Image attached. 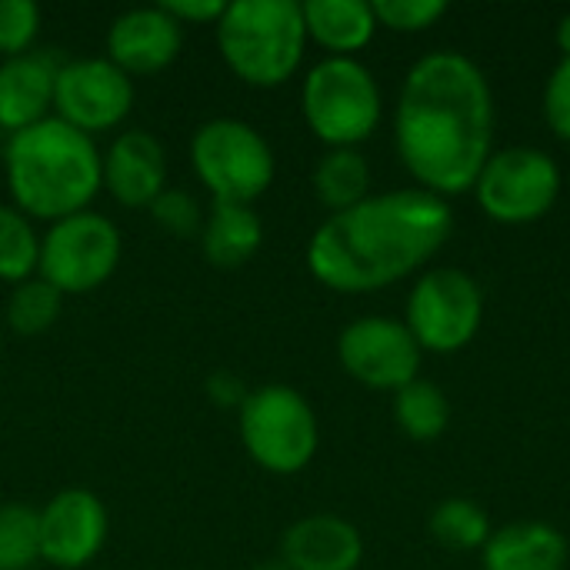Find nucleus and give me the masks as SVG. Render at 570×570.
Segmentation results:
<instances>
[{"label": "nucleus", "instance_id": "f257e3e1", "mask_svg": "<svg viewBox=\"0 0 570 570\" xmlns=\"http://www.w3.org/2000/svg\"><path fill=\"white\" fill-rule=\"evenodd\" d=\"M494 90L461 50H431L404 73L394 107V150L414 184L434 197H461L494 154Z\"/></svg>", "mask_w": 570, "mask_h": 570}, {"label": "nucleus", "instance_id": "f03ea898", "mask_svg": "<svg viewBox=\"0 0 570 570\" xmlns=\"http://www.w3.org/2000/svg\"><path fill=\"white\" fill-rule=\"evenodd\" d=\"M451 234V200L421 187H401L331 214L311 234L304 257L321 287L334 294H374L424 274Z\"/></svg>", "mask_w": 570, "mask_h": 570}, {"label": "nucleus", "instance_id": "7ed1b4c3", "mask_svg": "<svg viewBox=\"0 0 570 570\" xmlns=\"http://www.w3.org/2000/svg\"><path fill=\"white\" fill-rule=\"evenodd\" d=\"M3 177L20 214L57 224L90 210L104 187V154L97 150L94 137L57 117H47L7 137Z\"/></svg>", "mask_w": 570, "mask_h": 570}, {"label": "nucleus", "instance_id": "20e7f679", "mask_svg": "<svg viewBox=\"0 0 570 570\" xmlns=\"http://www.w3.org/2000/svg\"><path fill=\"white\" fill-rule=\"evenodd\" d=\"M227 70L257 90L284 87L304 63L307 27L297 0H234L214 23Z\"/></svg>", "mask_w": 570, "mask_h": 570}, {"label": "nucleus", "instance_id": "39448f33", "mask_svg": "<svg viewBox=\"0 0 570 570\" xmlns=\"http://www.w3.org/2000/svg\"><path fill=\"white\" fill-rule=\"evenodd\" d=\"M301 114L327 150H357L384 120V94L357 57H324L301 83Z\"/></svg>", "mask_w": 570, "mask_h": 570}, {"label": "nucleus", "instance_id": "423d86ee", "mask_svg": "<svg viewBox=\"0 0 570 570\" xmlns=\"http://www.w3.org/2000/svg\"><path fill=\"white\" fill-rule=\"evenodd\" d=\"M247 458L267 474H301L321 448V421L311 401L287 384L254 387L237 407Z\"/></svg>", "mask_w": 570, "mask_h": 570}, {"label": "nucleus", "instance_id": "0eeeda50", "mask_svg": "<svg viewBox=\"0 0 570 570\" xmlns=\"http://www.w3.org/2000/svg\"><path fill=\"white\" fill-rule=\"evenodd\" d=\"M190 167L217 204H250L264 197L277 177L267 137L237 117H214L190 137Z\"/></svg>", "mask_w": 570, "mask_h": 570}, {"label": "nucleus", "instance_id": "6e6552de", "mask_svg": "<svg viewBox=\"0 0 570 570\" xmlns=\"http://www.w3.org/2000/svg\"><path fill=\"white\" fill-rule=\"evenodd\" d=\"M564 187L558 160L541 147H504L488 157L471 194L481 214L504 227L544 220Z\"/></svg>", "mask_w": 570, "mask_h": 570}, {"label": "nucleus", "instance_id": "1a4fd4ad", "mask_svg": "<svg viewBox=\"0 0 570 570\" xmlns=\"http://www.w3.org/2000/svg\"><path fill=\"white\" fill-rule=\"evenodd\" d=\"M404 324L424 354H461L484 324V291L461 267H428L414 277Z\"/></svg>", "mask_w": 570, "mask_h": 570}, {"label": "nucleus", "instance_id": "9d476101", "mask_svg": "<svg viewBox=\"0 0 570 570\" xmlns=\"http://www.w3.org/2000/svg\"><path fill=\"white\" fill-rule=\"evenodd\" d=\"M124 254V237L117 224L97 210H80L47 227L40 237V261L37 277L47 281L53 291L67 294H90L104 287Z\"/></svg>", "mask_w": 570, "mask_h": 570}, {"label": "nucleus", "instance_id": "9b49d317", "mask_svg": "<svg viewBox=\"0 0 570 570\" xmlns=\"http://www.w3.org/2000/svg\"><path fill=\"white\" fill-rule=\"evenodd\" d=\"M337 361L344 374L371 391L397 394L411 381L421 377L424 351L404 321L367 314L351 321L337 337Z\"/></svg>", "mask_w": 570, "mask_h": 570}, {"label": "nucleus", "instance_id": "f8f14e48", "mask_svg": "<svg viewBox=\"0 0 570 570\" xmlns=\"http://www.w3.org/2000/svg\"><path fill=\"white\" fill-rule=\"evenodd\" d=\"M134 77L107 57L63 60L53 80V117L94 137L120 127L134 110Z\"/></svg>", "mask_w": 570, "mask_h": 570}, {"label": "nucleus", "instance_id": "ddd939ff", "mask_svg": "<svg viewBox=\"0 0 570 570\" xmlns=\"http://www.w3.org/2000/svg\"><path fill=\"white\" fill-rule=\"evenodd\" d=\"M40 561L57 570H80L107 544L110 518L107 504L83 488L53 494L40 511Z\"/></svg>", "mask_w": 570, "mask_h": 570}, {"label": "nucleus", "instance_id": "4468645a", "mask_svg": "<svg viewBox=\"0 0 570 570\" xmlns=\"http://www.w3.org/2000/svg\"><path fill=\"white\" fill-rule=\"evenodd\" d=\"M184 50V27L160 7H130L107 27V60L127 77L167 70Z\"/></svg>", "mask_w": 570, "mask_h": 570}, {"label": "nucleus", "instance_id": "2eb2a0df", "mask_svg": "<svg viewBox=\"0 0 570 570\" xmlns=\"http://www.w3.org/2000/svg\"><path fill=\"white\" fill-rule=\"evenodd\" d=\"M104 187L120 207H150L167 190V150L150 130H124L104 150Z\"/></svg>", "mask_w": 570, "mask_h": 570}, {"label": "nucleus", "instance_id": "dca6fc26", "mask_svg": "<svg viewBox=\"0 0 570 570\" xmlns=\"http://www.w3.org/2000/svg\"><path fill=\"white\" fill-rule=\"evenodd\" d=\"M281 561L291 570H357L364 561V538L347 518L311 514L284 531Z\"/></svg>", "mask_w": 570, "mask_h": 570}, {"label": "nucleus", "instance_id": "f3484780", "mask_svg": "<svg viewBox=\"0 0 570 570\" xmlns=\"http://www.w3.org/2000/svg\"><path fill=\"white\" fill-rule=\"evenodd\" d=\"M63 60L50 50L0 60V130L17 134L53 117V80Z\"/></svg>", "mask_w": 570, "mask_h": 570}, {"label": "nucleus", "instance_id": "a211bd4d", "mask_svg": "<svg viewBox=\"0 0 570 570\" xmlns=\"http://www.w3.org/2000/svg\"><path fill=\"white\" fill-rule=\"evenodd\" d=\"M570 541L548 521H511L494 528L481 548L484 570H568Z\"/></svg>", "mask_w": 570, "mask_h": 570}, {"label": "nucleus", "instance_id": "6ab92c4d", "mask_svg": "<svg viewBox=\"0 0 570 570\" xmlns=\"http://www.w3.org/2000/svg\"><path fill=\"white\" fill-rule=\"evenodd\" d=\"M307 43L327 50V57H354L371 47L377 27L367 0H307L301 3Z\"/></svg>", "mask_w": 570, "mask_h": 570}, {"label": "nucleus", "instance_id": "aec40b11", "mask_svg": "<svg viewBox=\"0 0 570 570\" xmlns=\"http://www.w3.org/2000/svg\"><path fill=\"white\" fill-rule=\"evenodd\" d=\"M264 244V220L250 204H217L204 214L200 250L217 271L244 267Z\"/></svg>", "mask_w": 570, "mask_h": 570}, {"label": "nucleus", "instance_id": "412c9836", "mask_svg": "<svg viewBox=\"0 0 570 570\" xmlns=\"http://www.w3.org/2000/svg\"><path fill=\"white\" fill-rule=\"evenodd\" d=\"M314 197L331 210H351L371 197V164L361 150H327L314 167Z\"/></svg>", "mask_w": 570, "mask_h": 570}, {"label": "nucleus", "instance_id": "4be33fe9", "mask_svg": "<svg viewBox=\"0 0 570 570\" xmlns=\"http://www.w3.org/2000/svg\"><path fill=\"white\" fill-rule=\"evenodd\" d=\"M394 421H397L401 434L411 441H421V444L438 441L451 424L448 394L434 381L417 377L394 394Z\"/></svg>", "mask_w": 570, "mask_h": 570}, {"label": "nucleus", "instance_id": "5701e85b", "mask_svg": "<svg viewBox=\"0 0 570 570\" xmlns=\"http://www.w3.org/2000/svg\"><path fill=\"white\" fill-rule=\"evenodd\" d=\"M428 531L448 551H481L488 544V538L494 534L488 511L468 498L441 501L428 518Z\"/></svg>", "mask_w": 570, "mask_h": 570}, {"label": "nucleus", "instance_id": "b1692460", "mask_svg": "<svg viewBox=\"0 0 570 570\" xmlns=\"http://www.w3.org/2000/svg\"><path fill=\"white\" fill-rule=\"evenodd\" d=\"M37 261L40 234L33 230V220L13 204H0V281L17 287L37 277Z\"/></svg>", "mask_w": 570, "mask_h": 570}, {"label": "nucleus", "instance_id": "393cba45", "mask_svg": "<svg viewBox=\"0 0 570 570\" xmlns=\"http://www.w3.org/2000/svg\"><path fill=\"white\" fill-rule=\"evenodd\" d=\"M60 307H63V294L53 291L47 281L40 277H30L17 287H10V297H7V327L20 337H37V334H47L57 317H60Z\"/></svg>", "mask_w": 570, "mask_h": 570}, {"label": "nucleus", "instance_id": "a878e982", "mask_svg": "<svg viewBox=\"0 0 570 570\" xmlns=\"http://www.w3.org/2000/svg\"><path fill=\"white\" fill-rule=\"evenodd\" d=\"M40 564V518L30 504H0V570H30Z\"/></svg>", "mask_w": 570, "mask_h": 570}, {"label": "nucleus", "instance_id": "bb28decb", "mask_svg": "<svg viewBox=\"0 0 570 570\" xmlns=\"http://www.w3.org/2000/svg\"><path fill=\"white\" fill-rule=\"evenodd\" d=\"M43 13L33 0H0V57H23L33 50Z\"/></svg>", "mask_w": 570, "mask_h": 570}, {"label": "nucleus", "instance_id": "cd10ccee", "mask_svg": "<svg viewBox=\"0 0 570 570\" xmlns=\"http://www.w3.org/2000/svg\"><path fill=\"white\" fill-rule=\"evenodd\" d=\"M371 7H374L377 27L394 30V33H424L448 13L444 0H377Z\"/></svg>", "mask_w": 570, "mask_h": 570}, {"label": "nucleus", "instance_id": "c85d7f7f", "mask_svg": "<svg viewBox=\"0 0 570 570\" xmlns=\"http://www.w3.org/2000/svg\"><path fill=\"white\" fill-rule=\"evenodd\" d=\"M150 220L174 234V237H200V227H204V207L197 204V197H190L187 190H177V187H167L150 207Z\"/></svg>", "mask_w": 570, "mask_h": 570}, {"label": "nucleus", "instance_id": "c756f323", "mask_svg": "<svg viewBox=\"0 0 570 570\" xmlns=\"http://www.w3.org/2000/svg\"><path fill=\"white\" fill-rule=\"evenodd\" d=\"M541 110H544V124L551 127V134L570 144V57H561L554 63L544 83Z\"/></svg>", "mask_w": 570, "mask_h": 570}, {"label": "nucleus", "instance_id": "7c9ffc66", "mask_svg": "<svg viewBox=\"0 0 570 570\" xmlns=\"http://www.w3.org/2000/svg\"><path fill=\"white\" fill-rule=\"evenodd\" d=\"M180 27H200V23H217L224 13V0H167L160 3Z\"/></svg>", "mask_w": 570, "mask_h": 570}, {"label": "nucleus", "instance_id": "2f4dec72", "mask_svg": "<svg viewBox=\"0 0 570 570\" xmlns=\"http://www.w3.org/2000/svg\"><path fill=\"white\" fill-rule=\"evenodd\" d=\"M204 394L210 397V404H217V407H234V411H237L250 391L244 387V381H240L234 371H214V374L204 381Z\"/></svg>", "mask_w": 570, "mask_h": 570}, {"label": "nucleus", "instance_id": "473e14b6", "mask_svg": "<svg viewBox=\"0 0 570 570\" xmlns=\"http://www.w3.org/2000/svg\"><path fill=\"white\" fill-rule=\"evenodd\" d=\"M558 47H561V57H570V13L558 20Z\"/></svg>", "mask_w": 570, "mask_h": 570}, {"label": "nucleus", "instance_id": "72a5a7b5", "mask_svg": "<svg viewBox=\"0 0 570 570\" xmlns=\"http://www.w3.org/2000/svg\"><path fill=\"white\" fill-rule=\"evenodd\" d=\"M250 570H291V568L277 558V561H261V564H254Z\"/></svg>", "mask_w": 570, "mask_h": 570}]
</instances>
